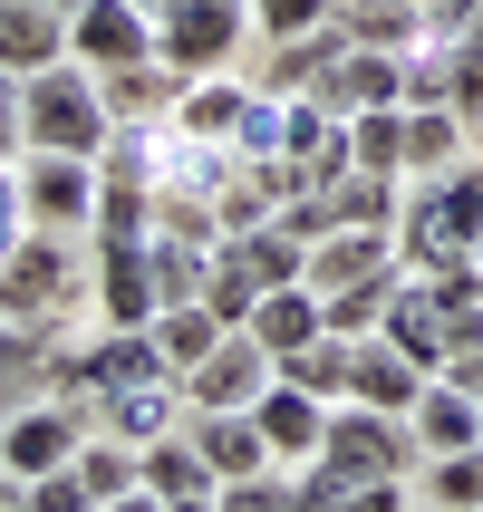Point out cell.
I'll return each mask as SVG.
<instances>
[{"label":"cell","instance_id":"1","mask_svg":"<svg viewBox=\"0 0 483 512\" xmlns=\"http://www.w3.org/2000/svg\"><path fill=\"white\" fill-rule=\"evenodd\" d=\"M78 232H20V252L0 261V329H20V339H49L58 319L78 310Z\"/></svg>","mask_w":483,"mask_h":512},{"label":"cell","instance_id":"2","mask_svg":"<svg viewBox=\"0 0 483 512\" xmlns=\"http://www.w3.org/2000/svg\"><path fill=\"white\" fill-rule=\"evenodd\" d=\"M20 126H29L39 155H107V136H116L107 87H97V68H78V58L20 78Z\"/></svg>","mask_w":483,"mask_h":512},{"label":"cell","instance_id":"3","mask_svg":"<svg viewBox=\"0 0 483 512\" xmlns=\"http://www.w3.org/2000/svg\"><path fill=\"white\" fill-rule=\"evenodd\" d=\"M252 0H165L155 10V58L174 78H203V68H242L252 58Z\"/></svg>","mask_w":483,"mask_h":512},{"label":"cell","instance_id":"4","mask_svg":"<svg viewBox=\"0 0 483 512\" xmlns=\"http://www.w3.org/2000/svg\"><path fill=\"white\" fill-rule=\"evenodd\" d=\"M319 455L339 464L348 484H368V474H416V464H426V445H416V426H406V416L339 397V406H329V445H319Z\"/></svg>","mask_w":483,"mask_h":512},{"label":"cell","instance_id":"5","mask_svg":"<svg viewBox=\"0 0 483 512\" xmlns=\"http://www.w3.org/2000/svg\"><path fill=\"white\" fill-rule=\"evenodd\" d=\"M78 445H87V416L58 406L49 387L0 416V464H10V484H39V474H58V464H78Z\"/></svg>","mask_w":483,"mask_h":512},{"label":"cell","instance_id":"6","mask_svg":"<svg viewBox=\"0 0 483 512\" xmlns=\"http://www.w3.org/2000/svg\"><path fill=\"white\" fill-rule=\"evenodd\" d=\"M20 184H29V223L39 232H87L97 223V194H107V174L97 155H20Z\"/></svg>","mask_w":483,"mask_h":512},{"label":"cell","instance_id":"7","mask_svg":"<svg viewBox=\"0 0 483 512\" xmlns=\"http://www.w3.org/2000/svg\"><path fill=\"white\" fill-rule=\"evenodd\" d=\"M271 377H281V358H271L252 329H223V348L184 368V397H194V416H232V406H261Z\"/></svg>","mask_w":483,"mask_h":512},{"label":"cell","instance_id":"8","mask_svg":"<svg viewBox=\"0 0 483 512\" xmlns=\"http://www.w3.org/2000/svg\"><path fill=\"white\" fill-rule=\"evenodd\" d=\"M68 58L97 68V78L155 58V10H136V0H78V10H68Z\"/></svg>","mask_w":483,"mask_h":512},{"label":"cell","instance_id":"9","mask_svg":"<svg viewBox=\"0 0 483 512\" xmlns=\"http://www.w3.org/2000/svg\"><path fill=\"white\" fill-rule=\"evenodd\" d=\"M87 300H97V319H107V329H155L165 290H155V261H145V242H97Z\"/></svg>","mask_w":483,"mask_h":512},{"label":"cell","instance_id":"10","mask_svg":"<svg viewBox=\"0 0 483 512\" xmlns=\"http://www.w3.org/2000/svg\"><path fill=\"white\" fill-rule=\"evenodd\" d=\"M261 445H271V464L281 474H300V464H319V445H329V397H310V387H290V377H271L252 406Z\"/></svg>","mask_w":483,"mask_h":512},{"label":"cell","instance_id":"11","mask_svg":"<svg viewBox=\"0 0 483 512\" xmlns=\"http://www.w3.org/2000/svg\"><path fill=\"white\" fill-rule=\"evenodd\" d=\"M310 97H319V107H339V116H358V107H406V49H358V39H339V58L319 68Z\"/></svg>","mask_w":483,"mask_h":512},{"label":"cell","instance_id":"12","mask_svg":"<svg viewBox=\"0 0 483 512\" xmlns=\"http://www.w3.org/2000/svg\"><path fill=\"white\" fill-rule=\"evenodd\" d=\"M252 68H203V78H184L174 87V116L165 126H184V136H203V145H232V126L252 116Z\"/></svg>","mask_w":483,"mask_h":512},{"label":"cell","instance_id":"13","mask_svg":"<svg viewBox=\"0 0 483 512\" xmlns=\"http://www.w3.org/2000/svg\"><path fill=\"white\" fill-rule=\"evenodd\" d=\"M97 426L126 435V445H155V435L194 426V397H184V377H136V387H107V406H97Z\"/></svg>","mask_w":483,"mask_h":512},{"label":"cell","instance_id":"14","mask_svg":"<svg viewBox=\"0 0 483 512\" xmlns=\"http://www.w3.org/2000/svg\"><path fill=\"white\" fill-rule=\"evenodd\" d=\"M426 377H435V368H416V358H406L397 339H377V329H368V339H348V397H358V406L406 416V406L426 397Z\"/></svg>","mask_w":483,"mask_h":512},{"label":"cell","instance_id":"15","mask_svg":"<svg viewBox=\"0 0 483 512\" xmlns=\"http://www.w3.org/2000/svg\"><path fill=\"white\" fill-rule=\"evenodd\" d=\"M348 281H397V232L339 223L310 242V290H348Z\"/></svg>","mask_w":483,"mask_h":512},{"label":"cell","instance_id":"16","mask_svg":"<svg viewBox=\"0 0 483 512\" xmlns=\"http://www.w3.org/2000/svg\"><path fill=\"white\" fill-rule=\"evenodd\" d=\"M58 58H68V10H49V0H0V68L10 78H39Z\"/></svg>","mask_w":483,"mask_h":512},{"label":"cell","instance_id":"17","mask_svg":"<svg viewBox=\"0 0 483 512\" xmlns=\"http://www.w3.org/2000/svg\"><path fill=\"white\" fill-rule=\"evenodd\" d=\"M377 339H397L416 368L445 377V329H435V290L416 281V271H397V290H387V310H377Z\"/></svg>","mask_w":483,"mask_h":512},{"label":"cell","instance_id":"18","mask_svg":"<svg viewBox=\"0 0 483 512\" xmlns=\"http://www.w3.org/2000/svg\"><path fill=\"white\" fill-rule=\"evenodd\" d=\"M406 426L426 455H455V445H483V397H464L455 377H426V397L406 406Z\"/></svg>","mask_w":483,"mask_h":512},{"label":"cell","instance_id":"19","mask_svg":"<svg viewBox=\"0 0 483 512\" xmlns=\"http://www.w3.org/2000/svg\"><path fill=\"white\" fill-rule=\"evenodd\" d=\"M339 39H348L339 20H329V29H300V39H261L271 58L252 68V87H271V97H310V87H319V68L339 58Z\"/></svg>","mask_w":483,"mask_h":512},{"label":"cell","instance_id":"20","mask_svg":"<svg viewBox=\"0 0 483 512\" xmlns=\"http://www.w3.org/2000/svg\"><path fill=\"white\" fill-rule=\"evenodd\" d=\"M319 329H329V300H319L310 281H281V290H261V310H252V339L271 348V358H290V348H310Z\"/></svg>","mask_w":483,"mask_h":512},{"label":"cell","instance_id":"21","mask_svg":"<svg viewBox=\"0 0 483 512\" xmlns=\"http://www.w3.org/2000/svg\"><path fill=\"white\" fill-rule=\"evenodd\" d=\"M136 484L155 493V503H184V493H223V484H213V464H203V445H194V426L155 435V445L136 455Z\"/></svg>","mask_w":483,"mask_h":512},{"label":"cell","instance_id":"22","mask_svg":"<svg viewBox=\"0 0 483 512\" xmlns=\"http://www.w3.org/2000/svg\"><path fill=\"white\" fill-rule=\"evenodd\" d=\"M223 252L242 261V271H252L261 290H281V281H310V242H300V232H290L281 213H271V223H252V232H223Z\"/></svg>","mask_w":483,"mask_h":512},{"label":"cell","instance_id":"23","mask_svg":"<svg viewBox=\"0 0 483 512\" xmlns=\"http://www.w3.org/2000/svg\"><path fill=\"white\" fill-rule=\"evenodd\" d=\"M194 445L213 464V484H242V474H271V445H261L252 406H232V416H194Z\"/></svg>","mask_w":483,"mask_h":512},{"label":"cell","instance_id":"24","mask_svg":"<svg viewBox=\"0 0 483 512\" xmlns=\"http://www.w3.org/2000/svg\"><path fill=\"white\" fill-rule=\"evenodd\" d=\"M319 194L339 203V223H368V232H397V203H406V174H377V165H339Z\"/></svg>","mask_w":483,"mask_h":512},{"label":"cell","instance_id":"25","mask_svg":"<svg viewBox=\"0 0 483 512\" xmlns=\"http://www.w3.org/2000/svg\"><path fill=\"white\" fill-rule=\"evenodd\" d=\"M97 87H107L116 126H155V116H174V87H184V78H174L165 58H136V68H107Z\"/></svg>","mask_w":483,"mask_h":512},{"label":"cell","instance_id":"26","mask_svg":"<svg viewBox=\"0 0 483 512\" xmlns=\"http://www.w3.org/2000/svg\"><path fill=\"white\" fill-rule=\"evenodd\" d=\"M474 155V116L455 107H406V174H445Z\"/></svg>","mask_w":483,"mask_h":512},{"label":"cell","instance_id":"27","mask_svg":"<svg viewBox=\"0 0 483 512\" xmlns=\"http://www.w3.org/2000/svg\"><path fill=\"white\" fill-rule=\"evenodd\" d=\"M339 29L358 49H426V10L416 0H339Z\"/></svg>","mask_w":483,"mask_h":512},{"label":"cell","instance_id":"28","mask_svg":"<svg viewBox=\"0 0 483 512\" xmlns=\"http://www.w3.org/2000/svg\"><path fill=\"white\" fill-rule=\"evenodd\" d=\"M416 503H435V512H483V445L426 455V464H416Z\"/></svg>","mask_w":483,"mask_h":512},{"label":"cell","instance_id":"29","mask_svg":"<svg viewBox=\"0 0 483 512\" xmlns=\"http://www.w3.org/2000/svg\"><path fill=\"white\" fill-rule=\"evenodd\" d=\"M87 368H97V387L174 377V368H165V348H155V329H97V339H87Z\"/></svg>","mask_w":483,"mask_h":512},{"label":"cell","instance_id":"30","mask_svg":"<svg viewBox=\"0 0 483 512\" xmlns=\"http://www.w3.org/2000/svg\"><path fill=\"white\" fill-rule=\"evenodd\" d=\"M155 348H165V368L184 377L194 358H213V348H223V319L203 310V300H165V310H155Z\"/></svg>","mask_w":483,"mask_h":512},{"label":"cell","instance_id":"31","mask_svg":"<svg viewBox=\"0 0 483 512\" xmlns=\"http://www.w3.org/2000/svg\"><path fill=\"white\" fill-rule=\"evenodd\" d=\"M348 165L406 174V107H358L348 116Z\"/></svg>","mask_w":483,"mask_h":512},{"label":"cell","instance_id":"32","mask_svg":"<svg viewBox=\"0 0 483 512\" xmlns=\"http://www.w3.org/2000/svg\"><path fill=\"white\" fill-rule=\"evenodd\" d=\"M281 377H290V387H310V397H329V406H339V397H348V339H339V329H319L310 348H290V358H281Z\"/></svg>","mask_w":483,"mask_h":512},{"label":"cell","instance_id":"33","mask_svg":"<svg viewBox=\"0 0 483 512\" xmlns=\"http://www.w3.org/2000/svg\"><path fill=\"white\" fill-rule=\"evenodd\" d=\"M145 232H155V184H116V174H107L87 242H145Z\"/></svg>","mask_w":483,"mask_h":512},{"label":"cell","instance_id":"34","mask_svg":"<svg viewBox=\"0 0 483 512\" xmlns=\"http://www.w3.org/2000/svg\"><path fill=\"white\" fill-rule=\"evenodd\" d=\"M78 484H87V503L126 493V484H136V445H126V435H107V426H87V445H78Z\"/></svg>","mask_w":483,"mask_h":512},{"label":"cell","instance_id":"35","mask_svg":"<svg viewBox=\"0 0 483 512\" xmlns=\"http://www.w3.org/2000/svg\"><path fill=\"white\" fill-rule=\"evenodd\" d=\"M194 300H203L213 319H223V329H252V310H261V281H252V271H242L232 252H213V271H203V290H194Z\"/></svg>","mask_w":483,"mask_h":512},{"label":"cell","instance_id":"36","mask_svg":"<svg viewBox=\"0 0 483 512\" xmlns=\"http://www.w3.org/2000/svg\"><path fill=\"white\" fill-rule=\"evenodd\" d=\"M49 387V339H20V329H0V416L29 406Z\"/></svg>","mask_w":483,"mask_h":512},{"label":"cell","instance_id":"37","mask_svg":"<svg viewBox=\"0 0 483 512\" xmlns=\"http://www.w3.org/2000/svg\"><path fill=\"white\" fill-rule=\"evenodd\" d=\"M387 290H397V281H348V290H319V300H329V329H339V339H368V329H377V310H387Z\"/></svg>","mask_w":483,"mask_h":512},{"label":"cell","instance_id":"38","mask_svg":"<svg viewBox=\"0 0 483 512\" xmlns=\"http://www.w3.org/2000/svg\"><path fill=\"white\" fill-rule=\"evenodd\" d=\"M339 0H252V29L261 39H300V29H329Z\"/></svg>","mask_w":483,"mask_h":512},{"label":"cell","instance_id":"39","mask_svg":"<svg viewBox=\"0 0 483 512\" xmlns=\"http://www.w3.org/2000/svg\"><path fill=\"white\" fill-rule=\"evenodd\" d=\"M445 68H455V116L483 126V20L464 29V39H445Z\"/></svg>","mask_w":483,"mask_h":512},{"label":"cell","instance_id":"40","mask_svg":"<svg viewBox=\"0 0 483 512\" xmlns=\"http://www.w3.org/2000/svg\"><path fill=\"white\" fill-rule=\"evenodd\" d=\"M406 107H455V68H445V49H406Z\"/></svg>","mask_w":483,"mask_h":512},{"label":"cell","instance_id":"41","mask_svg":"<svg viewBox=\"0 0 483 512\" xmlns=\"http://www.w3.org/2000/svg\"><path fill=\"white\" fill-rule=\"evenodd\" d=\"M329 512H416V474H368V484H348Z\"/></svg>","mask_w":483,"mask_h":512},{"label":"cell","instance_id":"42","mask_svg":"<svg viewBox=\"0 0 483 512\" xmlns=\"http://www.w3.org/2000/svg\"><path fill=\"white\" fill-rule=\"evenodd\" d=\"M20 232H29V184H20V155H0V261L20 252Z\"/></svg>","mask_w":483,"mask_h":512},{"label":"cell","instance_id":"43","mask_svg":"<svg viewBox=\"0 0 483 512\" xmlns=\"http://www.w3.org/2000/svg\"><path fill=\"white\" fill-rule=\"evenodd\" d=\"M20 493H29V512H97L87 484H78V464H58V474H39V484H20Z\"/></svg>","mask_w":483,"mask_h":512},{"label":"cell","instance_id":"44","mask_svg":"<svg viewBox=\"0 0 483 512\" xmlns=\"http://www.w3.org/2000/svg\"><path fill=\"white\" fill-rule=\"evenodd\" d=\"M474 20H483V0H435V10H426V49H445V39H464Z\"/></svg>","mask_w":483,"mask_h":512},{"label":"cell","instance_id":"45","mask_svg":"<svg viewBox=\"0 0 483 512\" xmlns=\"http://www.w3.org/2000/svg\"><path fill=\"white\" fill-rule=\"evenodd\" d=\"M0 155H29V126H20V78L0 68Z\"/></svg>","mask_w":483,"mask_h":512},{"label":"cell","instance_id":"46","mask_svg":"<svg viewBox=\"0 0 483 512\" xmlns=\"http://www.w3.org/2000/svg\"><path fill=\"white\" fill-rule=\"evenodd\" d=\"M445 377H455L464 397H483V348H455V358H445Z\"/></svg>","mask_w":483,"mask_h":512},{"label":"cell","instance_id":"47","mask_svg":"<svg viewBox=\"0 0 483 512\" xmlns=\"http://www.w3.org/2000/svg\"><path fill=\"white\" fill-rule=\"evenodd\" d=\"M97 512H165V503H155V493H145V484H126V493H107V503H97Z\"/></svg>","mask_w":483,"mask_h":512},{"label":"cell","instance_id":"48","mask_svg":"<svg viewBox=\"0 0 483 512\" xmlns=\"http://www.w3.org/2000/svg\"><path fill=\"white\" fill-rule=\"evenodd\" d=\"M0 512H29V493H20V484H0Z\"/></svg>","mask_w":483,"mask_h":512},{"label":"cell","instance_id":"49","mask_svg":"<svg viewBox=\"0 0 483 512\" xmlns=\"http://www.w3.org/2000/svg\"><path fill=\"white\" fill-rule=\"evenodd\" d=\"M165 512H213V493H184V503H165Z\"/></svg>","mask_w":483,"mask_h":512},{"label":"cell","instance_id":"50","mask_svg":"<svg viewBox=\"0 0 483 512\" xmlns=\"http://www.w3.org/2000/svg\"><path fill=\"white\" fill-rule=\"evenodd\" d=\"M49 10H78V0H49Z\"/></svg>","mask_w":483,"mask_h":512},{"label":"cell","instance_id":"51","mask_svg":"<svg viewBox=\"0 0 483 512\" xmlns=\"http://www.w3.org/2000/svg\"><path fill=\"white\" fill-rule=\"evenodd\" d=\"M136 10H165V0H136Z\"/></svg>","mask_w":483,"mask_h":512},{"label":"cell","instance_id":"52","mask_svg":"<svg viewBox=\"0 0 483 512\" xmlns=\"http://www.w3.org/2000/svg\"><path fill=\"white\" fill-rule=\"evenodd\" d=\"M416 10H435V0H416Z\"/></svg>","mask_w":483,"mask_h":512}]
</instances>
